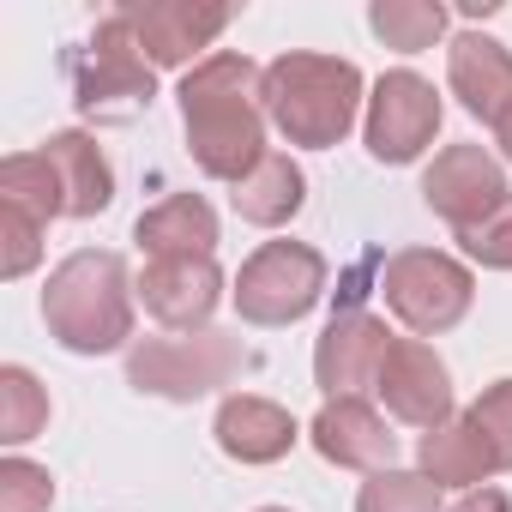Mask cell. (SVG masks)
Returning <instances> with one entry per match:
<instances>
[{"label": "cell", "mask_w": 512, "mask_h": 512, "mask_svg": "<svg viewBox=\"0 0 512 512\" xmlns=\"http://www.w3.org/2000/svg\"><path fill=\"white\" fill-rule=\"evenodd\" d=\"M49 500H55V482L43 464H31V458L0 464V512H49Z\"/></svg>", "instance_id": "obj_27"}, {"label": "cell", "mask_w": 512, "mask_h": 512, "mask_svg": "<svg viewBox=\"0 0 512 512\" xmlns=\"http://www.w3.org/2000/svg\"><path fill=\"white\" fill-rule=\"evenodd\" d=\"M494 139H500V151H506V157H512V109H506V115H500V121H494Z\"/></svg>", "instance_id": "obj_30"}, {"label": "cell", "mask_w": 512, "mask_h": 512, "mask_svg": "<svg viewBox=\"0 0 512 512\" xmlns=\"http://www.w3.org/2000/svg\"><path fill=\"white\" fill-rule=\"evenodd\" d=\"M422 193H428V205H434L452 229H476L482 217H494V211L512 199L500 163H494L482 145H452V151H440L434 169L422 175Z\"/></svg>", "instance_id": "obj_9"}, {"label": "cell", "mask_w": 512, "mask_h": 512, "mask_svg": "<svg viewBox=\"0 0 512 512\" xmlns=\"http://www.w3.org/2000/svg\"><path fill=\"white\" fill-rule=\"evenodd\" d=\"M133 241L151 253V260H211L217 247V217L199 193H175L163 205H151L133 229Z\"/></svg>", "instance_id": "obj_15"}, {"label": "cell", "mask_w": 512, "mask_h": 512, "mask_svg": "<svg viewBox=\"0 0 512 512\" xmlns=\"http://www.w3.org/2000/svg\"><path fill=\"white\" fill-rule=\"evenodd\" d=\"M0 205H19L37 223H55V217H67V187L43 151H25V157L0 163Z\"/></svg>", "instance_id": "obj_21"}, {"label": "cell", "mask_w": 512, "mask_h": 512, "mask_svg": "<svg viewBox=\"0 0 512 512\" xmlns=\"http://www.w3.org/2000/svg\"><path fill=\"white\" fill-rule=\"evenodd\" d=\"M133 43L145 49L151 67H181L199 49L217 43V31L229 25V7H193V0H151V7H121Z\"/></svg>", "instance_id": "obj_12"}, {"label": "cell", "mask_w": 512, "mask_h": 512, "mask_svg": "<svg viewBox=\"0 0 512 512\" xmlns=\"http://www.w3.org/2000/svg\"><path fill=\"white\" fill-rule=\"evenodd\" d=\"M241 368H247V356H241L235 338L199 332V338H151V344H139L133 362H127V380L139 392H157V398H199L211 386H229Z\"/></svg>", "instance_id": "obj_6"}, {"label": "cell", "mask_w": 512, "mask_h": 512, "mask_svg": "<svg viewBox=\"0 0 512 512\" xmlns=\"http://www.w3.org/2000/svg\"><path fill=\"white\" fill-rule=\"evenodd\" d=\"M43 320L79 356L115 350L133 332V296H127L121 253H73V260H61L43 290Z\"/></svg>", "instance_id": "obj_2"}, {"label": "cell", "mask_w": 512, "mask_h": 512, "mask_svg": "<svg viewBox=\"0 0 512 512\" xmlns=\"http://www.w3.org/2000/svg\"><path fill=\"white\" fill-rule=\"evenodd\" d=\"M494 470V452H488V440H482V428L470 422V416H446L440 428H428L422 434V476L428 482H440V488H470V482H482Z\"/></svg>", "instance_id": "obj_18"}, {"label": "cell", "mask_w": 512, "mask_h": 512, "mask_svg": "<svg viewBox=\"0 0 512 512\" xmlns=\"http://www.w3.org/2000/svg\"><path fill=\"white\" fill-rule=\"evenodd\" d=\"M368 25L386 37V49L416 55V49H434V37L446 31V7H434V0H380Z\"/></svg>", "instance_id": "obj_22"}, {"label": "cell", "mask_w": 512, "mask_h": 512, "mask_svg": "<svg viewBox=\"0 0 512 512\" xmlns=\"http://www.w3.org/2000/svg\"><path fill=\"white\" fill-rule=\"evenodd\" d=\"M49 428V392L25 368H0V440L19 446Z\"/></svg>", "instance_id": "obj_23"}, {"label": "cell", "mask_w": 512, "mask_h": 512, "mask_svg": "<svg viewBox=\"0 0 512 512\" xmlns=\"http://www.w3.org/2000/svg\"><path fill=\"white\" fill-rule=\"evenodd\" d=\"M43 157L55 163L61 187H67V217H97L109 199H115V175L103 163V151L85 139V133H55L43 145Z\"/></svg>", "instance_id": "obj_20"}, {"label": "cell", "mask_w": 512, "mask_h": 512, "mask_svg": "<svg viewBox=\"0 0 512 512\" xmlns=\"http://www.w3.org/2000/svg\"><path fill=\"white\" fill-rule=\"evenodd\" d=\"M43 229L31 211L19 205H0V278H25L37 266V253H43Z\"/></svg>", "instance_id": "obj_25"}, {"label": "cell", "mask_w": 512, "mask_h": 512, "mask_svg": "<svg viewBox=\"0 0 512 512\" xmlns=\"http://www.w3.org/2000/svg\"><path fill=\"white\" fill-rule=\"evenodd\" d=\"M302 193H308L302 169H296L284 151H266L260 163H253V169L235 181V211H241L247 223L278 229V223H290V217L302 211Z\"/></svg>", "instance_id": "obj_19"}, {"label": "cell", "mask_w": 512, "mask_h": 512, "mask_svg": "<svg viewBox=\"0 0 512 512\" xmlns=\"http://www.w3.org/2000/svg\"><path fill=\"white\" fill-rule=\"evenodd\" d=\"M217 290H223V278H217L211 260H151L145 284H139L145 314L163 320V326H175V332L205 326V314L217 308Z\"/></svg>", "instance_id": "obj_13"}, {"label": "cell", "mask_w": 512, "mask_h": 512, "mask_svg": "<svg viewBox=\"0 0 512 512\" xmlns=\"http://www.w3.org/2000/svg\"><path fill=\"white\" fill-rule=\"evenodd\" d=\"M386 308L422 338L452 332L470 314V272L458 260H446V253L410 247V253H398V260L386 266Z\"/></svg>", "instance_id": "obj_7"}, {"label": "cell", "mask_w": 512, "mask_h": 512, "mask_svg": "<svg viewBox=\"0 0 512 512\" xmlns=\"http://www.w3.org/2000/svg\"><path fill=\"white\" fill-rule=\"evenodd\" d=\"M452 512H512V500H506L500 488H470V494H464Z\"/></svg>", "instance_id": "obj_29"}, {"label": "cell", "mask_w": 512, "mask_h": 512, "mask_svg": "<svg viewBox=\"0 0 512 512\" xmlns=\"http://www.w3.org/2000/svg\"><path fill=\"white\" fill-rule=\"evenodd\" d=\"M217 446L241 464H272L296 446V422H290V410H278L266 398H229L217 410Z\"/></svg>", "instance_id": "obj_17"}, {"label": "cell", "mask_w": 512, "mask_h": 512, "mask_svg": "<svg viewBox=\"0 0 512 512\" xmlns=\"http://www.w3.org/2000/svg\"><path fill=\"white\" fill-rule=\"evenodd\" d=\"M386 350H392V332H386L374 314H338V320L320 332V350H314V380H320V392H326V398H362L368 386H380Z\"/></svg>", "instance_id": "obj_10"}, {"label": "cell", "mask_w": 512, "mask_h": 512, "mask_svg": "<svg viewBox=\"0 0 512 512\" xmlns=\"http://www.w3.org/2000/svg\"><path fill=\"white\" fill-rule=\"evenodd\" d=\"M458 241H464L470 260H482V266H494V272H512V199H506L494 217H482L476 229H458Z\"/></svg>", "instance_id": "obj_28"}, {"label": "cell", "mask_w": 512, "mask_h": 512, "mask_svg": "<svg viewBox=\"0 0 512 512\" xmlns=\"http://www.w3.org/2000/svg\"><path fill=\"white\" fill-rule=\"evenodd\" d=\"M386 410L410 428H440L452 416V380H446V362L422 344V338H392L386 350V368H380V386Z\"/></svg>", "instance_id": "obj_11"}, {"label": "cell", "mask_w": 512, "mask_h": 512, "mask_svg": "<svg viewBox=\"0 0 512 512\" xmlns=\"http://www.w3.org/2000/svg\"><path fill=\"white\" fill-rule=\"evenodd\" d=\"M356 512H440V482L410 470H374V482H362Z\"/></svg>", "instance_id": "obj_24"}, {"label": "cell", "mask_w": 512, "mask_h": 512, "mask_svg": "<svg viewBox=\"0 0 512 512\" xmlns=\"http://www.w3.org/2000/svg\"><path fill=\"white\" fill-rule=\"evenodd\" d=\"M181 121L193 157L217 181H241L266 157V73L247 55H211L181 79Z\"/></svg>", "instance_id": "obj_1"}, {"label": "cell", "mask_w": 512, "mask_h": 512, "mask_svg": "<svg viewBox=\"0 0 512 512\" xmlns=\"http://www.w3.org/2000/svg\"><path fill=\"white\" fill-rule=\"evenodd\" d=\"M326 290V260L302 241H266L253 260L241 266V284H235V308L241 320L253 326H290L302 320Z\"/></svg>", "instance_id": "obj_5"}, {"label": "cell", "mask_w": 512, "mask_h": 512, "mask_svg": "<svg viewBox=\"0 0 512 512\" xmlns=\"http://www.w3.org/2000/svg\"><path fill=\"white\" fill-rule=\"evenodd\" d=\"M362 73L338 55H284L266 67V115L290 145H338L356 121Z\"/></svg>", "instance_id": "obj_3"}, {"label": "cell", "mask_w": 512, "mask_h": 512, "mask_svg": "<svg viewBox=\"0 0 512 512\" xmlns=\"http://www.w3.org/2000/svg\"><path fill=\"white\" fill-rule=\"evenodd\" d=\"M446 73H452V91L464 97L470 115L500 121L512 109V55L494 37H458L446 55Z\"/></svg>", "instance_id": "obj_16"}, {"label": "cell", "mask_w": 512, "mask_h": 512, "mask_svg": "<svg viewBox=\"0 0 512 512\" xmlns=\"http://www.w3.org/2000/svg\"><path fill=\"white\" fill-rule=\"evenodd\" d=\"M266 512H284V506H266Z\"/></svg>", "instance_id": "obj_31"}, {"label": "cell", "mask_w": 512, "mask_h": 512, "mask_svg": "<svg viewBox=\"0 0 512 512\" xmlns=\"http://www.w3.org/2000/svg\"><path fill=\"white\" fill-rule=\"evenodd\" d=\"M464 416L482 428V440H488V452H494V470H512V380L488 386Z\"/></svg>", "instance_id": "obj_26"}, {"label": "cell", "mask_w": 512, "mask_h": 512, "mask_svg": "<svg viewBox=\"0 0 512 512\" xmlns=\"http://www.w3.org/2000/svg\"><path fill=\"white\" fill-rule=\"evenodd\" d=\"M314 446H320L332 464H350V470H392L398 434H386V422H380L362 398H332V404L314 416Z\"/></svg>", "instance_id": "obj_14"}, {"label": "cell", "mask_w": 512, "mask_h": 512, "mask_svg": "<svg viewBox=\"0 0 512 512\" xmlns=\"http://www.w3.org/2000/svg\"><path fill=\"white\" fill-rule=\"evenodd\" d=\"M440 127V97L428 79L416 73H386L374 85V103H368V151L380 163H410L422 157V145L434 139Z\"/></svg>", "instance_id": "obj_8"}, {"label": "cell", "mask_w": 512, "mask_h": 512, "mask_svg": "<svg viewBox=\"0 0 512 512\" xmlns=\"http://www.w3.org/2000/svg\"><path fill=\"white\" fill-rule=\"evenodd\" d=\"M73 85H79V109L91 121H133L139 109H151L157 79H151V61L133 43V31H127L121 13H109L97 25L91 49L73 61Z\"/></svg>", "instance_id": "obj_4"}]
</instances>
